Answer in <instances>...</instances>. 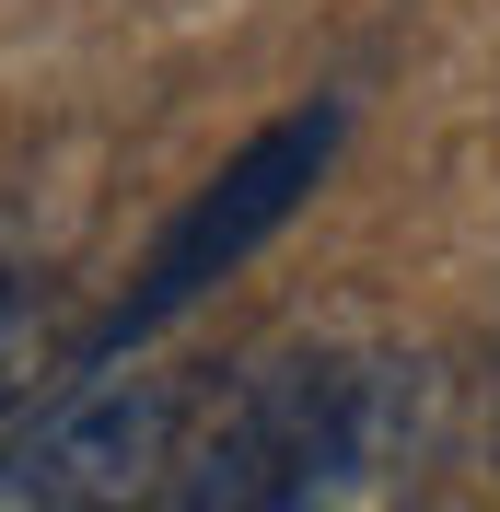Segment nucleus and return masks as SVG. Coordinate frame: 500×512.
<instances>
[{
	"instance_id": "nucleus-4",
	"label": "nucleus",
	"mask_w": 500,
	"mask_h": 512,
	"mask_svg": "<svg viewBox=\"0 0 500 512\" xmlns=\"http://www.w3.org/2000/svg\"><path fill=\"white\" fill-rule=\"evenodd\" d=\"M35 373H47V315H35L24 291L0 280V408H12V396H24Z\"/></svg>"
},
{
	"instance_id": "nucleus-1",
	"label": "nucleus",
	"mask_w": 500,
	"mask_h": 512,
	"mask_svg": "<svg viewBox=\"0 0 500 512\" xmlns=\"http://www.w3.org/2000/svg\"><path fill=\"white\" fill-rule=\"evenodd\" d=\"M396 454V361L280 350L210 408L152 512H349Z\"/></svg>"
},
{
	"instance_id": "nucleus-3",
	"label": "nucleus",
	"mask_w": 500,
	"mask_h": 512,
	"mask_svg": "<svg viewBox=\"0 0 500 512\" xmlns=\"http://www.w3.org/2000/svg\"><path fill=\"white\" fill-rule=\"evenodd\" d=\"M338 163V105H303V117H280V128H256L245 152L221 163L210 187L187 198V222L152 245V268H140V291L117 303V326H105V350H128V338H152V326H175L198 303V291H221L233 268H245L268 233L291 222L314 198V175Z\"/></svg>"
},
{
	"instance_id": "nucleus-2",
	"label": "nucleus",
	"mask_w": 500,
	"mask_h": 512,
	"mask_svg": "<svg viewBox=\"0 0 500 512\" xmlns=\"http://www.w3.org/2000/svg\"><path fill=\"white\" fill-rule=\"evenodd\" d=\"M175 431H187V384L128 361V373H82L47 419H24L0 443V512H152L175 478Z\"/></svg>"
}]
</instances>
